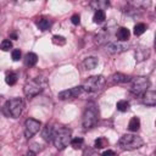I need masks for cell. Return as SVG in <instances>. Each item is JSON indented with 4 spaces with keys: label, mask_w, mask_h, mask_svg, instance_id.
I'll use <instances>...</instances> for the list:
<instances>
[{
    "label": "cell",
    "mask_w": 156,
    "mask_h": 156,
    "mask_svg": "<svg viewBox=\"0 0 156 156\" xmlns=\"http://www.w3.org/2000/svg\"><path fill=\"white\" fill-rule=\"evenodd\" d=\"M85 156H101V155H100V154H98V152H96V151H94V150H89V151H87Z\"/></svg>",
    "instance_id": "4dcf8cb0"
},
{
    "label": "cell",
    "mask_w": 156,
    "mask_h": 156,
    "mask_svg": "<svg viewBox=\"0 0 156 156\" xmlns=\"http://www.w3.org/2000/svg\"><path fill=\"white\" fill-rule=\"evenodd\" d=\"M116 107H117L118 111H121V112H126V111L129 110V102H128L127 100H119V101H117Z\"/></svg>",
    "instance_id": "7402d4cb"
},
{
    "label": "cell",
    "mask_w": 156,
    "mask_h": 156,
    "mask_svg": "<svg viewBox=\"0 0 156 156\" xmlns=\"http://www.w3.org/2000/svg\"><path fill=\"white\" fill-rule=\"evenodd\" d=\"M105 20H106V13H105V11H101V10L95 11L94 17H93V21H94L95 23L100 24V23H102Z\"/></svg>",
    "instance_id": "ffe728a7"
},
{
    "label": "cell",
    "mask_w": 156,
    "mask_h": 156,
    "mask_svg": "<svg viewBox=\"0 0 156 156\" xmlns=\"http://www.w3.org/2000/svg\"><path fill=\"white\" fill-rule=\"evenodd\" d=\"M52 43L56 45H65L66 44V39L62 35H54L52 37Z\"/></svg>",
    "instance_id": "4316f807"
},
{
    "label": "cell",
    "mask_w": 156,
    "mask_h": 156,
    "mask_svg": "<svg viewBox=\"0 0 156 156\" xmlns=\"http://www.w3.org/2000/svg\"><path fill=\"white\" fill-rule=\"evenodd\" d=\"M69 144H71V146L73 147V149H80L82 146H83V144H84V140H83V138H79V136H77V138H73V139H71V141H69Z\"/></svg>",
    "instance_id": "603a6c76"
},
{
    "label": "cell",
    "mask_w": 156,
    "mask_h": 156,
    "mask_svg": "<svg viewBox=\"0 0 156 156\" xmlns=\"http://www.w3.org/2000/svg\"><path fill=\"white\" fill-rule=\"evenodd\" d=\"M22 110H23V100L21 98H13V99L7 100L2 107L4 115L11 118L20 117L22 113Z\"/></svg>",
    "instance_id": "3957f363"
},
{
    "label": "cell",
    "mask_w": 156,
    "mask_h": 156,
    "mask_svg": "<svg viewBox=\"0 0 156 156\" xmlns=\"http://www.w3.org/2000/svg\"><path fill=\"white\" fill-rule=\"evenodd\" d=\"M146 30V26L144 23H138L134 26V34L135 35H141Z\"/></svg>",
    "instance_id": "d4e9b609"
},
{
    "label": "cell",
    "mask_w": 156,
    "mask_h": 156,
    "mask_svg": "<svg viewBox=\"0 0 156 156\" xmlns=\"http://www.w3.org/2000/svg\"><path fill=\"white\" fill-rule=\"evenodd\" d=\"M44 87H45V83L41 78L37 77V78H33L30 80H28L24 87H23V93L24 95L28 98V99H32L34 96H37L39 93H41L44 90Z\"/></svg>",
    "instance_id": "5b68a950"
},
{
    "label": "cell",
    "mask_w": 156,
    "mask_h": 156,
    "mask_svg": "<svg viewBox=\"0 0 156 156\" xmlns=\"http://www.w3.org/2000/svg\"><path fill=\"white\" fill-rule=\"evenodd\" d=\"M105 84H106V79L104 76H91L83 83L82 88H83V91H87V93H98L102 90Z\"/></svg>",
    "instance_id": "8992f818"
},
{
    "label": "cell",
    "mask_w": 156,
    "mask_h": 156,
    "mask_svg": "<svg viewBox=\"0 0 156 156\" xmlns=\"http://www.w3.org/2000/svg\"><path fill=\"white\" fill-rule=\"evenodd\" d=\"M101 156H117V155H116L115 151H112V150H106Z\"/></svg>",
    "instance_id": "f546056e"
},
{
    "label": "cell",
    "mask_w": 156,
    "mask_h": 156,
    "mask_svg": "<svg viewBox=\"0 0 156 156\" xmlns=\"http://www.w3.org/2000/svg\"><path fill=\"white\" fill-rule=\"evenodd\" d=\"M144 145V140L136 134H124L118 140V146L122 150H135Z\"/></svg>",
    "instance_id": "277c9868"
},
{
    "label": "cell",
    "mask_w": 156,
    "mask_h": 156,
    "mask_svg": "<svg viewBox=\"0 0 156 156\" xmlns=\"http://www.w3.org/2000/svg\"><path fill=\"white\" fill-rule=\"evenodd\" d=\"M21 56H22V54H21V51L18 49H16V50L12 51V60L13 61H18L21 58Z\"/></svg>",
    "instance_id": "83f0119b"
},
{
    "label": "cell",
    "mask_w": 156,
    "mask_h": 156,
    "mask_svg": "<svg viewBox=\"0 0 156 156\" xmlns=\"http://www.w3.org/2000/svg\"><path fill=\"white\" fill-rule=\"evenodd\" d=\"M71 129L66 128V127H56L54 135H52V143L55 145V147L57 150H62L65 149L69 141H71Z\"/></svg>",
    "instance_id": "7a4b0ae2"
},
{
    "label": "cell",
    "mask_w": 156,
    "mask_h": 156,
    "mask_svg": "<svg viewBox=\"0 0 156 156\" xmlns=\"http://www.w3.org/2000/svg\"><path fill=\"white\" fill-rule=\"evenodd\" d=\"M27 156H35V154H34L33 151H28V154H27Z\"/></svg>",
    "instance_id": "1f68e13d"
},
{
    "label": "cell",
    "mask_w": 156,
    "mask_h": 156,
    "mask_svg": "<svg viewBox=\"0 0 156 156\" xmlns=\"http://www.w3.org/2000/svg\"><path fill=\"white\" fill-rule=\"evenodd\" d=\"M37 27L40 30H48L51 27V21L46 17H40L37 20Z\"/></svg>",
    "instance_id": "9a60e30c"
},
{
    "label": "cell",
    "mask_w": 156,
    "mask_h": 156,
    "mask_svg": "<svg viewBox=\"0 0 156 156\" xmlns=\"http://www.w3.org/2000/svg\"><path fill=\"white\" fill-rule=\"evenodd\" d=\"M110 6V2L108 1H93V2H90V7H93L94 10H101V11H104L105 9H107Z\"/></svg>",
    "instance_id": "ac0fdd59"
},
{
    "label": "cell",
    "mask_w": 156,
    "mask_h": 156,
    "mask_svg": "<svg viewBox=\"0 0 156 156\" xmlns=\"http://www.w3.org/2000/svg\"><path fill=\"white\" fill-rule=\"evenodd\" d=\"M98 63H99V61H98V58L94 57V56L87 57V58L83 61V66H84L85 69H94V68L98 66Z\"/></svg>",
    "instance_id": "2e32d148"
},
{
    "label": "cell",
    "mask_w": 156,
    "mask_h": 156,
    "mask_svg": "<svg viewBox=\"0 0 156 156\" xmlns=\"http://www.w3.org/2000/svg\"><path fill=\"white\" fill-rule=\"evenodd\" d=\"M107 145H108V141H107V139H105V138H98V139L95 140V143H94L95 149H102V147H105V146H107Z\"/></svg>",
    "instance_id": "cb8c5ba5"
},
{
    "label": "cell",
    "mask_w": 156,
    "mask_h": 156,
    "mask_svg": "<svg viewBox=\"0 0 156 156\" xmlns=\"http://www.w3.org/2000/svg\"><path fill=\"white\" fill-rule=\"evenodd\" d=\"M129 82H130V91L135 95H143L150 87V79L144 76L134 77Z\"/></svg>",
    "instance_id": "52a82bcc"
},
{
    "label": "cell",
    "mask_w": 156,
    "mask_h": 156,
    "mask_svg": "<svg viewBox=\"0 0 156 156\" xmlns=\"http://www.w3.org/2000/svg\"><path fill=\"white\" fill-rule=\"evenodd\" d=\"M127 49L126 45L121 44V43H117V41H113V43H108L106 45V51L110 52V54H119L122 51H124Z\"/></svg>",
    "instance_id": "8fae6325"
},
{
    "label": "cell",
    "mask_w": 156,
    "mask_h": 156,
    "mask_svg": "<svg viewBox=\"0 0 156 156\" xmlns=\"http://www.w3.org/2000/svg\"><path fill=\"white\" fill-rule=\"evenodd\" d=\"M0 49H1L2 51H9L10 49H12V43H11V40L4 39V40L1 41V44H0Z\"/></svg>",
    "instance_id": "484cf974"
},
{
    "label": "cell",
    "mask_w": 156,
    "mask_h": 156,
    "mask_svg": "<svg viewBox=\"0 0 156 156\" xmlns=\"http://www.w3.org/2000/svg\"><path fill=\"white\" fill-rule=\"evenodd\" d=\"M5 82H6V84H9V85H15V84L17 83V74H16L15 72L7 73L6 77H5Z\"/></svg>",
    "instance_id": "44dd1931"
},
{
    "label": "cell",
    "mask_w": 156,
    "mask_h": 156,
    "mask_svg": "<svg viewBox=\"0 0 156 156\" xmlns=\"http://www.w3.org/2000/svg\"><path fill=\"white\" fill-rule=\"evenodd\" d=\"M82 93H83V88H82V85H79V87H73V88H69V89H66V90L60 91L58 95H57V98H58L60 100L76 99V98H78Z\"/></svg>",
    "instance_id": "9c48e42d"
},
{
    "label": "cell",
    "mask_w": 156,
    "mask_h": 156,
    "mask_svg": "<svg viewBox=\"0 0 156 156\" xmlns=\"http://www.w3.org/2000/svg\"><path fill=\"white\" fill-rule=\"evenodd\" d=\"M130 80V77L123 73H115L108 78V83L111 84H119V83H127Z\"/></svg>",
    "instance_id": "7c38bea8"
},
{
    "label": "cell",
    "mask_w": 156,
    "mask_h": 156,
    "mask_svg": "<svg viewBox=\"0 0 156 156\" xmlns=\"http://www.w3.org/2000/svg\"><path fill=\"white\" fill-rule=\"evenodd\" d=\"M116 34H117V38H118L121 41H126V40H128L129 37H130V32H129V29L126 28V27H121V28L117 30Z\"/></svg>",
    "instance_id": "e0dca14e"
},
{
    "label": "cell",
    "mask_w": 156,
    "mask_h": 156,
    "mask_svg": "<svg viewBox=\"0 0 156 156\" xmlns=\"http://www.w3.org/2000/svg\"><path fill=\"white\" fill-rule=\"evenodd\" d=\"M139 128H140V119L138 117H132L128 123V129L130 132H136L139 130Z\"/></svg>",
    "instance_id": "d6986e66"
},
{
    "label": "cell",
    "mask_w": 156,
    "mask_h": 156,
    "mask_svg": "<svg viewBox=\"0 0 156 156\" xmlns=\"http://www.w3.org/2000/svg\"><path fill=\"white\" fill-rule=\"evenodd\" d=\"M141 101L146 106H155V104H156V93L154 90H146L141 95Z\"/></svg>",
    "instance_id": "30bf717a"
},
{
    "label": "cell",
    "mask_w": 156,
    "mask_h": 156,
    "mask_svg": "<svg viewBox=\"0 0 156 156\" xmlns=\"http://www.w3.org/2000/svg\"><path fill=\"white\" fill-rule=\"evenodd\" d=\"M37 62H38V56H37V54H34V52H28V54L24 56V65H26L27 67H33V66L37 65Z\"/></svg>",
    "instance_id": "5bb4252c"
},
{
    "label": "cell",
    "mask_w": 156,
    "mask_h": 156,
    "mask_svg": "<svg viewBox=\"0 0 156 156\" xmlns=\"http://www.w3.org/2000/svg\"><path fill=\"white\" fill-rule=\"evenodd\" d=\"M40 127H41L40 121L34 119V118L26 119V122H24V136H26V139L29 140L33 135H35L39 132Z\"/></svg>",
    "instance_id": "ba28073f"
},
{
    "label": "cell",
    "mask_w": 156,
    "mask_h": 156,
    "mask_svg": "<svg viewBox=\"0 0 156 156\" xmlns=\"http://www.w3.org/2000/svg\"><path fill=\"white\" fill-rule=\"evenodd\" d=\"M55 128H56V127H54L52 124H46V127H44L41 135H43V139H44L45 141H51V140H52V135H54Z\"/></svg>",
    "instance_id": "4fadbf2b"
},
{
    "label": "cell",
    "mask_w": 156,
    "mask_h": 156,
    "mask_svg": "<svg viewBox=\"0 0 156 156\" xmlns=\"http://www.w3.org/2000/svg\"><path fill=\"white\" fill-rule=\"evenodd\" d=\"M71 22L73 23V24H76V26H78L79 23H80V17H79V15H73L72 17H71Z\"/></svg>",
    "instance_id": "f1b7e54d"
},
{
    "label": "cell",
    "mask_w": 156,
    "mask_h": 156,
    "mask_svg": "<svg viewBox=\"0 0 156 156\" xmlns=\"http://www.w3.org/2000/svg\"><path fill=\"white\" fill-rule=\"evenodd\" d=\"M99 121V108L94 102H89L83 112L82 124L85 129L93 128Z\"/></svg>",
    "instance_id": "6da1fadb"
}]
</instances>
